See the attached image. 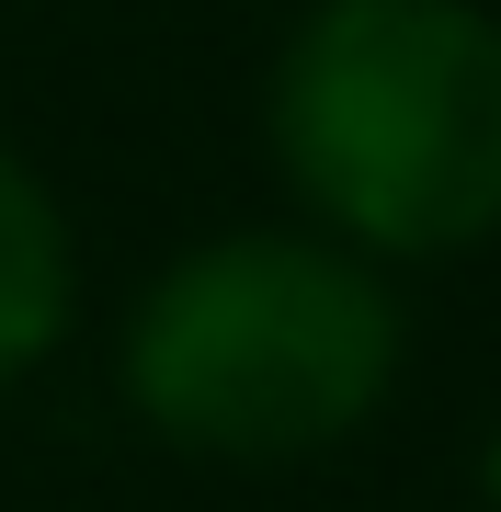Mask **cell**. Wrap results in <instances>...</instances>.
Returning <instances> with one entry per match:
<instances>
[{
	"mask_svg": "<svg viewBox=\"0 0 501 512\" xmlns=\"http://www.w3.org/2000/svg\"><path fill=\"white\" fill-rule=\"evenodd\" d=\"M69 217H57V194L35 183V171L0 148V387L35 376L57 353V330H69Z\"/></svg>",
	"mask_w": 501,
	"mask_h": 512,
	"instance_id": "3957f363",
	"label": "cell"
},
{
	"mask_svg": "<svg viewBox=\"0 0 501 512\" xmlns=\"http://www.w3.org/2000/svg\"><path fill=\"white\" fill-rule=\"evenodd\" d=\"M274 160L365 262H456L501 239V12L319 0L274 57Z\"/></svg>",
	"mask_w": 501,
	"mask_h": 512,
	"instance_id": "7a4b0ae2",
	"label": "cell"
},
{
	"mask_svg": "<svg viewBox=\"0 0 501 512\" xmlns=\"http://www.w3.org/2000/svg\"><path fill=\"white\" fill-rule=\"evenodd\" d=\"M490 512H501V444H490Z\"/></svg>",
	"mask_w": 501,
	"mask_h": 512,
	"instance_id": "277c9868",
	"label": "cell"
},
{
	"mask_svg": "<svg viewBox=\"0 0 501 512\" xmlns=\"http://www.w3.org/2000/svg\"><path fill=\"white\" fill-rule=\"evenodd\" d=\"M399 296L331 228L205 239L137 296L126 399L160 444L217 467H297L365 433L399 387Z\"/></svg>",
	"mask_w": 501,
	"mask_h": 512,
	"instance_id": "6da1fadb",
	"label": "cell"
}]
</instances>
